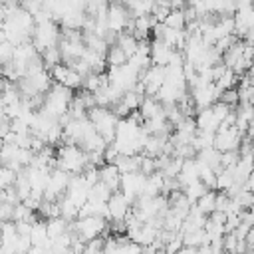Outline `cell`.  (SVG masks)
Instances as JSON below:
<instances>
[{
	"label": "cell",
	"mask_w": 254,
	"mask_h": 254,
	"mask_svg": "<svg viewBox=\"0 0 254 254\" xmlns=\"http://www.w3.org/2000/svg\"><path fill=\"white\" fill-rule=\"evenodd\" d=\"M87 167V155L77 145H60L56 155V169L67 173L69 177L81 175V171Z\"/></svg>",
	"instance_id": "cell-1"
},
{
	"label": "cell",
	"mask_w": 254,
	"mask_h": 254,
	"mask_svg": "<svg viewBox=\"0 0 254 254\" xmlns=\"http://www.w3.org/2000/svg\"><path fill=\"white\" fill-rule=\"evenodd\" d=\"M85 117H87L89 123L93 125V131H95L105 143H111V141H113V137H115V127H117V121H119V119H117L109 109H105V107H93V109L87 111Z\"/></svg>",
	"instance_id": "cell-2"
},
{
	"label": "cell",
	"mask_w": 254,
	"mask_h": 254,
	"mask_svg": "<svg viewBox=\"0 0 254 254\" xmlns=\"http://www.w3.org/2000/svg\"><path fill=\"white\" fill-rule=\"evenodd\" d=\"M71 228L75 232V236L83 242H89V240H95V238H101L107 234V220L101 218V216H83V218H77L71 222Z\"/></svg>",
	"instance_id": "cell-3"
},
{
	"label": "cell",
	"mask_w": 254,
	"mask_h": 254,
	"mask_svg": "<svg viewBox=\"0 0 254 254\" xmlns=\"http://www.w3.org/2000/svg\"><path fill=\"white\" fill-rule=\"evenodd\" d=\"M60 38H62V32H60V26L50 20V22H44V24H36L34 26V32H32V46L36 48V52H44L48 48H56L60 44Z\"/></svg>",
	"instance_id": "cell-4"
},
{
	"label": "cell",
	"mask_w": 254,
	"mask_h": 254,
	"mask_svg": "<svg viewBox=\"0 0 254 254\" xmlns=\"http://www.w3.org/2000/svg\"><path fill=\"white\" fill-rule=\"evenodd\" d=\"M139 79V71L135 67H131L129 64L121 65V67H109L107 71V81L113 89H117L119 93H127L133 89V85Z\"/></svg>",
	"instance_id": "cell-5"
},
{
	"label": "cell",
	"mask_w": 254,
	"mask_h": 254,
	"mask_svg": "<svg viewBox=\"0 0 254 254\" xmlns=\"http://www.w3.org/2000/svg\"><path fill=\"white\" fill-rule=\"evenodd\" d=\"M67 183H69L67 173H64L60 169H52L50 177H48V183H46V189H44V194H42V200H46V202L60 200L67 190Z\"/></svg>",
	"instance_id": "cell-6"
},
{
	"label": "cell",
	"mask_w": 254,
	"mask_h": 254,
	"mask_svg": "<svg viewBox=\"0 0 254 254\" xmlns=\"http://www.w3.org/2000/svg\"><path fill=\"white\" fill-rule=\"evenodd\" d=\"M242 135L236 127H224L220 125L214 131V141H212V149L218 153H226V151H238V145L242 141Z\"/></svg>",
	"instance_id": "cell-7"
},
{
	"label": "cell",
	"mask_w": 254,
	"mask_h": 254,
	"mask_svg": "<svg viewBox=\"0 0 254 254\" xmlns=\"http://www.w3.org/2000/svg\"><path fill=\"white\" fill-rule=\"evenodd\" d=\"M218 95L220 91L214 87V83H202L198 81L196 87L190 89V99H192V105L196 111H202L206 107H210L212 103L218 101Z\"/></svg>",
	"instance_id": "cell-8"
},
{
	"label": "cell",
	"mask_w": 254,
	"mask_h": 254,
	"mask_svg": "<svg viewBox=\"0 0 254 254\" xmlns=\"http://www.w3.org/2000/svg\"><path fill=\"white\" fill-rule=\"evenodd\" d=\"M129 20L131 18H129V14H127V10H125L123 4H117V2L107 4V12H105L107 32H113L115 36L123 34L125 28H127V24H129Z\"/></svg>",
	"instance_id": "cell-9"
},
{
	"label": "cell",
	"mask_w": 254,
	"mask_h": 254,
	"mask_svg": "<svg viewBox=\"0 0 254 254\" xmlns=\"http://www.w3.org/2000/svg\"><path fill=\"white\" fill-rule=\"evenodd\" d=\"M143 183H145V175H141L139 171L135 173H127V175H121L119 179V192L133 204L137 196H141V190H143Z\"/></svg>",
	"instance_id": "cell-10"
},
{
	"label": "cell",
	"mask_w": 254,
	"mask_h": 254,
	"mask_svg": "<svg viewBox=\"0 0 254 254\" xmlns=\"http://www.w3.org/2000/svg\"><path fill=\"white\" fill-rule=\"evenodd\" d=\"M87 192H89V187L85 185V181L81 179V175H75V177H69L67 190H65L64 196L79 210V208L87 202Z\"/></svg>",
	"instance_id": "cell-11"
},
{
	"label": "cell",
	"mask_w": 254,
	"mask_h": 254,
	"mask_svg": "<svg viewBox=\"0 0 254 254\" xmlns=\"http://www.w3.org/2000/svg\"><path fill=\"white\" fill-rule=\"evenodd\" d=\"M105 206H107V220H111V222L113 220H125L127 214L131 212V202L119 190L109 196V200L105 202Z\"/></svg>",
	"instance_id": "cell-12"
},
{
	"label": "cell",
	"mask_w": 254,
	"mask_h": 254,
	"mask_svg": "<svg viewBox=\"0 0 254 254\" xmlns=\"http://www.w3.org/2000/svg\"><path fill=\"white\" fill-rule=\"evenodd\" d=\"M171 52L161 40H153L149 44V58H151V65H159V67H167L169 64V58H171Z\"/></svg>",
	"instance_id": "cell-13"
},
{
	"label": "cell",
	"mask_w": 254,
	"mask_h": 254,
	"mask_svg": "<svg viewBox=\"0 0 254 254\" xmlns=\"http://www.w3.org/2000/svg\"><path fill=\"white\" fill-rule=\"evenodd\" d=\"M119 171L115 169V165H103L99 167V181L111 190V192H117L119 190Z\"/></svg>",
	"instance_id": "cell-14"
},
{
	"label": "cell",
	"mask_w": 254,
	"mask_h": 254,
	"mask_svg": "<svg viewBox=\"0 0 254 254\" xmlns=\"http://www.w3.org/2000/svg\"><path fill=\"white\" fill-rule=\"evenodd\" d=\"M28 238H30V244H32V246H38V248L50 246V238H48V232H46V222L36 220V222L32 224V228H30Z\"/></svg>",
	"instance_id": "cell-15"
},
{
	"label": "cell",
	"mask_w": 254,
	"mask_h": 254,
	"mask_svg": "<svg viewBox=\"0 0 254 254\" xmlns=\"http://www.w3.org/2000/svg\"><path fill=\"white\" fill-rule=\"evenodd\" d=\"M163 175L157 171L153 175H147L145 177V183H143V190H141V196H159L161 190H163Z\"/></svg>",
	"instance_id": "cell-16"
},
{
	"label": "cell",
	"mask_w": 254,
	"mask_h": 254,
	"mask_svg": "<svg viewBox=\"0 0 254 254\" xmlns=\"http://www.w3.org/2000/svg\"><path fill=\"white\" fill-rule=\"evenodd\" d=\"M137 113H139V117H141L143 121H147V119H151V117L163 113V105H161L155 97H143L141 103H139Z\"/></svg>",
	"instance_id": "cell-17"
},
{
	"label": "cell",
	"mask_w": 254,
	"mask_h": 254,
	"mask_svg": "<svg viewBox=\"0 0 254 254\" xmlns=\"http://www.w3.org/2000/svg\"><path fill=\"white\" fill-rule=\"evenodd\" d=\"M113 165H115V169L119 171V175L135 173V171H139V155H133V157L119 155V159H117Z\"/></svg>",
	"instance_id": "cell-18"
},
{
	"label": "cell",
	"mask_w": 254,
	"mask_h": 254,
	"mask_svg": "<svg viewBox=\"0 0 254 254\" xmlns=\"http://www.w3.org/2000/svg\"><path fill=\"white\" fill-rule=\"evenodd\" d=\"M214 200H216V192H214V190H206V192L194 202V208H196L200 214L208 216L210 212H214Z\"/></svg>",
	"instance_id": "cell-19"
},
{
	"label": "cell",
	"mask_w": 254,
	"mask_h": 254,
	"mask_svg": "<svg viewBox=\"0 0 254 254\" xmlns=\"http://www.w3.org/2000/svg\"><path fill=\"white\" fill-rule=\"evenodd\" d=\"M115 46H117V48L127 56V60H129V58L135 54V50H137V40H135L131 34H125V32H123V34L117 36Z\"/></svg>",
	"instance_id": "cell-20"
},
{
	"label": "cell",
	"mask_w": 254,
	"mask_h": 254,
	"mask_svg": "<svg viewBox=\"0 0 254 254\" xmlns=\"http://www.w3.org/2000/svg\"><path fill=\"white\" fill-rule=\"evenodd\" d=\"M40 60H42V65H44V69H46V71H50L54 65L62 64V54H60L58 46H56V48H48V50L40 52Z\"/></svg>",
	"instance_id": "cell-21"
},
{
	"label": "cell",
	"mask_w": 254,
	"mask_h": 254,
	"mask_svg": "<svg viewBox=\"0 0 254 254\" xmlns=\"http://www.w3.org/2000/svg\"><path fill=\"white\" fill-rule=\"evenodd\" d=\"M127 64V56L117 48V46H109L105 52V65L109 67H121Z\"/></svg>",
	"instance_id": "cell-22"
},
{
	"label": "cell",
	"mask_w": 254,
	"mask_h": 254,
	"mask_svg": "<svg viewBox=\"0 0 254 254\" xmlns=\"http://www.w3.org/2000/svg\"><path fill=\"white\" fill-rule=\"evenodd\" d=\"M113 192L99 181V183H95L93 187H89V192H87V200H95V202H107L109 200V196H111Z\"/></svg>",
	"instance_id": "cell-23"
},
{
	"label": "cell",
	"mask_w": 254,
	"mask_h": 254,
	"mask_svg": "<svg viewBox=\"0 0 254 254\" xmlns=\"http://www.w3.org/2000/svg\"><path fill=\"white\" fill-rule=\"evenodd\" d=\"M181 167H183V159H179V157H169L167 163L163 165V169H161L159 173L163 175V179H177Z\"/></svg>",
	"instance_id": "cell-24"
},
{
	"label": "cell",
	"mask_w": 254,
	"mask_h": 254,
	"mask_svg": "<svg viewBox=\"0 0 254 254\" xmlns=\"http://www.w3.org/2000/svg\"><path fill=\"white\" fill-rule=\"evenodd\" d=\"M65 230H67V222H65L64 218H50V220L46 222V232H48V238H50V240L62 236Z\"/></svg>",
	"instance_id": "cell-25"
},
{
	"label": "cell",
	"mask_w": 254,
	"mask_h": 254,
	"mask_svg": "<svg viewBox=\"0 0 254 254\" xmlns=\"http://www.w3.org/2000/svg\"><path fill=\"white\" fill-rule=\"evenodd\" d=\"M236 83H238V75H236L232 69L226 67V71L214 81V87H216L218 91H224V89H232V87H236Z\"/></svg>",
	"instance_id": "cell-26"
},
{
	"label": "cell",
	"mask_w": 254,
	"mask_h": 254,
	"mask_svg": "<svg viewBox=\"0 0 254 254\" xmlns=\"http://www.w3.org/2000/svg\"><path fill=\"white\" fill-rule=\"evenodd\" d=\"M163 24H165V28H169V30H185V24H187V22H185L183 10H171Z\"/></svg>",
	"instance_id": "cell-27"
},
{
	"label": "cell",
	"mask_w": 254,
	"mask_h": 254,
	"mask_svg": "<svg viewBox=\"0 0 254 254\" xmlns=\"http://www.w3.org/2000/svg\"><path fill=\"white\" fill-rule=\"evenodd\" d=\"M218 101H220V103H224V105H226V107H230V109H236V105H238V93H236V87L220 91Z\"/></svg>",
	"instance_id": "cell-28"
},
{
	"label": "cell",
	"mask_w": 254,
	"mask_h": 254,
	"mask_svg": "<svg viewBox=\"0 0 254 254\" xmlns=\"http://www.w3.org/2000/svg\"><path fill=\"white\" fill-rule=\"evenodd\" d=\"M141 99H143V97H141V95H137L135 91H127V93H123V95H121V99H119V101H121V103L129 109V113H131V111H137V109H139Z\"/></svg>",
	"instance_id": "cell-29"
},
{
	"label": "cell",
	"mask_w": 254,
	"mask_h": 254,
	"mask_svg": "<svg viewBox=\"0 0 254 254\" xmlns=\"http://www.w3.org/2000/svg\"><path fill=\"white\" fill-rule=\"evenodd\" d=\"M236 40H238L236 36H222V38H218V40L214 42V46H212V48H214V52H218V54H220V58H222V54H224V52H226V50H228Z\"/></svg>",
	"instance_id": "cell-30"
},
{
	"label": "cell",
	"mask_w": 254,
	"mask_h": 254,
	"mask_svg": "<svg viewBox=\"0 0 254 254\" xmlns=\"http://www.w3.org/2000/svg\"><path fill=\"white\" fill-rule=\"evenodd\" d=\"M238 161V151H226V153H220V169H232Z\"/></svg>",
	"instance_id": "cell-31"
},
{
	"label": "cell",
	"mask_w": 254,
	"mask_h": 254,
	"mask_svg": "<svg viewBox=\"0 0 254 254\" xmlns=\"http://www.w3.org/2000/svg\"><path fill=\"white\" fill-rule=\"evenodd\" d=\"M181 248H183V238H181V234H175L169 242L163 244V252H165V254H175V252H179Z\"/></svg>",
	"instance_id": "cell-32"
},
{
	"label": "cell",
	"mask_w": 254,
	"mask_h": 254,
	"mask_svg": "<svg viewBox=\"0 0 254 254\" xmlns=\"http://www.w3.org/2000/svg\"><path fill=\"white\" fill-rule=\"evenodd\" d=\"M117 159H119V151H117V147H115L113 143H107L105 149H103V163H105V165H113Z\"/></svg>",
	"instance_id": "cell-33"
},
{
	"label": "cell",
	"mask_w": 254,
	"mask_h": 254,
	"mask_svg": "<svg viewBox=\"0 0 254 254\" xmlns=\"http://www.w3.org/2000/svg\"><path fill=\"white\" fill-rule=\"evenodd\" d=\"M81 79H83V77H79L75 71L69 69V71H67V77H65V81H64V87H67V89L73 91V89L81 87Z\"/></svg>",
	"instance_id": "cell-34"
},
{
	"label": "cell",
	"mask_w": 254,
	"mask_h": 254,
	"mask_svg": "<svg viewBox=\"0 0 254 254\" xmlns=\"http://www.w3.org/2000/svg\"><path fill=\"white\" fill-rule=\"evenodd\" d=\"M12 44H8V42H2L0 44V65L2 64H8L10 60H12Z\"/></svg>",
	"instance_id": "cell-35"
},
{
	"label": "cell",
	"mask_w": 254,
	"mask_h": 254,
	"mask_svg": "<svg viewBox=\"0 0 254 254\" xmlns=\"http://www.w3.org/2000/svg\"><path fill=\"white\" fill-rule=\"evenodd\" d=\"M10 85H12V83H10L6 77H0V95H2V93H4V91L10 87Z\"/></svg>",
	"instance_id": "cell-36"
},
{
	"label": "cell",
	"mask_w": 254,
	"mask_h": 254,
	"mask_svg": "<svg viewBox=\"0 0 254 254\" xmlns=\"http://www.w3.org/2000/svg\"><path fill=\"white\" fill-rule=\"evenodd\" d=\"M175 254H196V248H185V246H183V248H181L179 252H175Z\"/></svg>",
	"instance_id": "cell-37"
},
{
	"label": "cell",
	"mask_w": 254,
	"mask_h": 254,
	"mask_svg": "<svg viewBox=\"0 0 254 254\" xmlns=\"http://www.w3.org/2000/svg\"><path fill=\"white\" fill-rule=\"evenodd\" d=\"M6 20V8H4V2H0V24Z\"/></svg>",
	"instance_id": "cell-38"
},
{
	"label": "cell",
	"mask_w": 254,
	"mask_h": 254,
	"mask_svg": "<svg viewBox=\"0 0 254 254\" xmlns=\"http://www.w3.org/2000/svg\"><path fill=\"white\" fill-rule=\"evenodd\" d=\"M2 42H6V36H4V30H2V26H0V44Z\"/></svg>",
	"instance_id": "cell-39"
},
{
	"label": "cell",
	"mask_w": 254,
	"mask_h": 254,
	"mask_svg": "<svg viewBox=\"0 0 254 254\" xmlns=\"http://www.w3.org/2000/svg\"><path fill=\"white\" fill-rule=\"evenodd\" d=\"M0 117H4V109H2V105H0Z\"/></svg>",
	"instance_id": "cell-40"
}]
</instances>
